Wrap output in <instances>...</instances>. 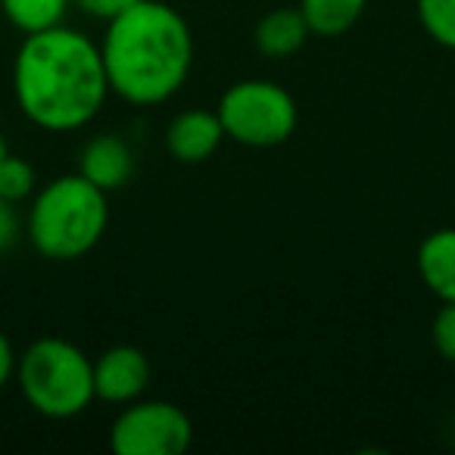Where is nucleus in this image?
<instances>
[{
	"label": "nucleus",
	"mask_w": 455,
	"mask_h": 455,
	"mask_svg": "<svg viewBox=\"0 0 455 455\" xmlns=\"http://www.w3.org/2000/svg\"><path fill=\"white\" fill-rule=\"evenodd\" d=\"M221 140H225V125H221L219 113H209V109L178 113L165 128V150H169L172 159L184 165L212 159L219 153Z\"/></svg>",
	"instance_id": "8"
},
{
	"label": "nucleus",
	"mask_w": 455,
	"mask_h": 455,
	"mask_svg": "<svg viewBox=\"0 0 455 455\" xmlns=\"http://www.w3.org/2000/svg\"><path fill=\"white\" fill-rule=\"evenodd\" d=\"M312 38L309 22L299 13V7H278L268 10L259 22H256L253 44L266 60H287Z\"/></svg>",
	"instance_id": "11"
},
{
	"label": "nucleus",
	"mask_w": 455,
	"mask_h": 455,
	"mask_svg": "<svg viewBox=\"0 0 455 455\" xmlns=\"http://www.w3.org/2000/svg\"><path fill=\"white\" fill-rule=\"evenodd\" d=\"M82 13L94 16V20H113V16H119L122 10H128L132 4H138V0H72Z\"/></svg>",
	"instance_id": "18"
},
{
	"label": "nucleus",
	"mask_w": 455,
	"mask_h": 455,
	"mask_svg": "<svg viewBox=\"0 0 455 455\" xmlns=\"http://www.w3.org/2000/svg\"><path fill=\"white\" fill-rule=\"evenodd\" d=\"M368 0H299V13L315 38H343L362 20Z\"/></svg>",
	"instance_id": "12"
},
{
	"label": "nucleus",
	"mask_w": 455,
	"mask_h": 455,
	"mask_svg": "<svg viewBox=\"0 0 455 455\" xmlns=\"http://www.w3.org/2000/svg\"><path fill=\"white\" fill-rule=\"evenodd\" d=\"M16 359H20V355H16L13 343H10V337L0 331V390L16 378Z\"/></svg>",
	"instance_id": "19"
},
{
	"label": "nucleus",
	"mask_w": 455,
	"mask_h": 455,
	"mask_svg": "<svg viewBox=\"0 0 455 455\" xmlns=\"http://www.w3.org/2000/svg\"><path fill=\"white\" fill-rule=\"evenodd\" d=\"M418 275L440 303H455V228H436L418 247Z\"/></svg>",
	"instance_id": "10"
},
{
	"label": "nucleus",
	"mask_w": 455,
	"mask_h": 455,
	"mask_svg": "<svg viewBox=\"0 0 455 455\" xmlns=\"http://www.w3.org/2000/svg\"><path fill=\"white\" fill-rule=\"evenodd\" d=\"M20 235H22V221L20 212H16V203L0 196V256L10 253L20 243Z\"/></svg>",
	"instance_id": "17"
},
{
	"label": "nucleus",
	"mask_w": 455,
	"mask_h": 455,
	"mask_svg": "<svg viewBox=\"0 0 455 455\" xmlns=\"http://www.w3.org/2000/svg\"><path fill=\"white\" fill-rule=\"evenodd\" d=\"M109 225L107 190L84 175H60L35 190L28 209V241L51 262H76L103 241Z\"/></svg>",
	"instance_id": "3"
},
{
	"label": "nucleus",
	"mask_w": 455,
	"mask_h": 455,
	"mask_svg": "<svg viewBox=\"0 0 455 455\" xmlns=\"http://www.w3.org/2000/svg\"><path fill=\"white\" fill-rule=\"evenodd\" d=\"M415 13L427 38L455 51V0H415Z\"/></svg>",
	"instance_id": "14"
},
{
	"label": "nucleus",
	"mask_w": 455,
	"mask_h": 455,
	"mask_svg": "<svg viewBox=\"0 0 455 455\" xmlns=\"http://www.w3.org/2000/svg\"><path fill=\"white\" fill-rule=\"evenodd\" d=\"M16 384L38 415L66 421L88 409L94 393V362L63 337H41L16 359Z\"/></svg>",
	"instance_id": "4"
},
{
	"label": "nucleus",
	"mask_w": 455,
	"mask_h": 455,
	"mask_svg": "<svg viewBox=\"0 0 455 455\" xmlns=\"http://www.w3.org/2000/svg\"><path fill=\"white\" fill-rule=\"evenodd\" d=\"M100 53L116 97L132 107H159L188 82L194 35L165 0H138L107 20Z\"/></svg>",
	"instance_id": "2"
},
{
	"label": "nucleus",
	"mask_w": 455,
	"mask_h": 455,
	"mask_svg": "<svg viewBox=\"0 0 455 455\" xmlns=\"http://www.w3.org/2000/svg\"><path fill=\"white\" fill-rule=\"evenodd\" d=\"M194 443L188 411L169 399H134L109 427L116 455H184Z\"/></svg>",
	"instance_id": "6"
},
{
	"label": "nucleus",
	"mask_w": 455,
	"mask_h": 455,
	"mask_svg": "<svg viewBox=\"0 0 455 455\" xmlns=\"http://www.w3.org/2000/svg\"><path fill=\"white\" fill-rule=\"evenodd\" d=\"M10 156V147H7V138H4V134H0V163H4V159Z\"/></svg>",
	"instance_id": "20"
},
{
	"label": "nucleus",
	"mask_w": 455,
	"mask_h": 455,
	"mask_svg": "<svg viewBox=\"0 0 455 455\" xmlns=\"http://www.w3.org/2000/svg\"><path fill=\"white\" fill-rule=\"evenodd\" d=\"M150 378L153 368L147 353L138 347H128V343L109 347L100 359H94V393L103 403H134V399L144 396Z\"/></svg>",
	"instance_id": "7"
},
{
	"label": "nucleus",
	"mask_w": 455,
	"mask_h": 455,
	"mask_svg": "<svg viewBox=\"0 0 455 455\" xmlns=\"http://www.w3.org/2000/svg\"><path fill=\"white\" fill-rule=\"evenodd\" d=\"M72 0H0V10L7 22L22 35L47 32L53 26H63Z\"/></svg>",
	"instance_id": "13"
},
{
	"label": "nucleus",
	"mask_w": 455,
	"mask_h": 455,
	"mask_svg": "<svg viewBox=\"0 0 455 455\" xmlns=\"http://www.w3.org/2000/svg\"><path fill=\"white\" fill-rule=\"evenodd\" d=\"M219 119L225 138L243 147H278L297 132L299 109L287 88L268 78H241L221 94Z\"/></svg>",
	"instance_id": "5"
},
{
	"label": "nucleus",
	"mask_w": 455,
	"mask_h": 455,
	"mask_svg": "<svg viewBox=\"0 0 455 455\" xmlns=\"http://www.w3.org/2000/svg\"><path fill=\"white\" fill-rule=\"evenodd\" d=\"M78 175H84L91 184H97L107 194L125 188L134 175V153L128 147V140H122L119 134H94L82 147Z\"/></svg>",
	"instance_id": "9"
},
{
	"label": "nucleus",
	"mask_w": 455,
	"mask_h": 455,
	"mask_svg": "<svg viewBox=\"0 0 455 455\" xmlns=\"http://www.w3.org/2000/svg\"><path fill=\"white\" fill-rule=\"evenodd\" d=\"M38 178H35L32 163H26L22 156H7L0 163V196L10 203H22L28 196H35Z\"/></svg>",
	"instance_id": "15"
},
{
	"label": "nucleus",
	"mask_w": 455,
	"mask_h": 455,
	"mask_svg": "<svg viewBox=\"0 0 455 455\" xmlns=\"http://www.w3.org/2000/svg\"><path fill=\"white\" fill-rule=\"evenodd\" d=\"M109 78L100 44L63 22L26 35L13 60L20 113L44 132H78L103 113Z\"/></svg>",
	"instance_id": "1"
},
{
	"label": "nucleus",
	"mask_w": 455,
	"mask_h": 455,
	"mask_svg": "<svg viewBox=\"0 0 455 455\" xmlns=\"http://www.w3.org/2000/svg\"><path fill=\"white\" fill-rule=\"evenodd\" d=\"M430 337H434L436 353H440L446 362H455V303L440 306V312L434 315Z\"/></svg>",
	"instance_id": "16"
}]
</instances>
